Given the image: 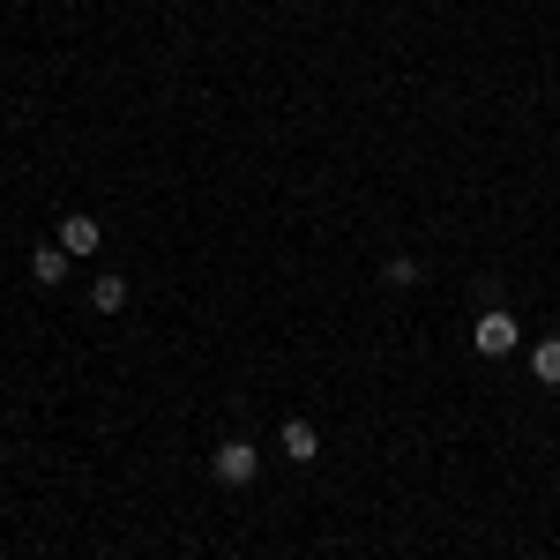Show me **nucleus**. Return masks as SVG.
Listing matches in <instances>:
<instances>
[{
    "instance_id": "1",
    "label": "nucleus",
    "mask_w": 560,
    "mask_h": 560,
    "mask_svg": "<svg viewBox=\"0 0 560 560\" xmlns=\"http://www.w3.org/2000/svg\"><path fill=\"white\" fill-rule=\"evenodd\" d=\"M516 345H523V329H516V314H509V306L478 314V329H471V351H478V359H509Z\"/></svg>"
},
{
    "instance_id": "2",
    "label": "nucleus",
    "mask_w": 560,
    "mask_h": 560,
    "mask_svg": "<svg viewBox=\"0 0 560 560\" xmlns=\"http://www.w3.org/2000/svg\"><path fill=\"white\" fill-rule=\"evenodd\" d=\"M210 471H217V486H255L261 478V448L255 441H224L210 456Z\"/></svg>"
},
{
    "instance_id": "3",
    "label": "nucleus",
    "mask_w": 560,
    "mask_h": 560,
    "mask_svg": "<svg viewBox=\"0 0 560 560\" xmlns=\"http://www.w3.org/2000/svg\"><path fill=\"white\" fill-rule=\"evenodd\" d=\"M284 456H292V464H314V456H322V427H314V419H284Z\"/></svg>"
},
{
    "instance_id": "4",
    "label": "nucleus",
    "mask_w": 560,
    "mask_h": 560,
    "mask_svg": "<svg viewBox=\"0 0 560 560\" xmlns=\"http://www.w3.org/2000/svg\"><path fill=\"white\" fill-rule=\"evenodd\" d=\"M97 240H105V232H97V224H90V217H60V255H97Z\"/></svg>"
},
{
    "instance_id": "5",
    "label": "nucleus",
    "mask_w": 560,
    "mask_h": 560,
    "mask_svg": "<svg viewBox=\"0 0 560 560\" xmlns=\"http://www.w3.org/2000/svg\"><path fill=\"white\" fill-rule=\"evenodd\" d=\"M68 261H75V255H60V247H38V255H31V284H68Z\"/></svg>"
},
{
    "instance_id": "6",
    "label": "nucleus",
    "mask_w": 560,
    "mask_h": 560,
    "mask_svg": "<svg viewBox=\"0 0 560 560\" xmlns=\"http://www.w3.org/2000/svg\"><path fill=\"white\" fill-rule=\"evenodd\" d=\"M90 306H97V314H120V306H128V277H97V284H90Z\"/></svg>"
},
{
    "instance_id": "7",
    "label": "nucleus",
    "mask_w": 560,
    "mask_h": 560,
    "mask_svg": "<svg viewBox=\"0 0 560 560\" xmlns=\"http://www.w3.org/2000/svg\"><path fill=\"white\" fill-rule=\"evenodd\" d=\"M530 374H538L546 388H560V337H546V345L530 351Z\"/></svg>"
},
{
    "instance_id": "8",
    "label": "nucleus",
    "mask_w": 560,
    "mask_h": 560,
    "mask_svg": "<svg viewBox=\"0 0 560 560\" xmlns=\"http://www.w3.org/2000/svg\"><path fill=\"white\" fill-rule=\"evenodd\" d=\"M382 277H388V284H396V292H404V284H419V261H411V255H396V261H388V269H382Z\"/></svg>"
}]
</instances>
